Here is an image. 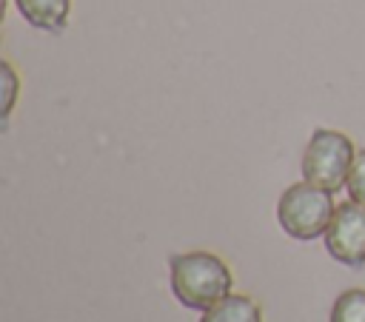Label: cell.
Listing matches in <instances>:
<instances>
[{
    "instance_id": "cell-1",
    "label": "cell",
    "mask_w": 365,
    "mask_h": 322,
    "mask_svg": "<svg viewBox=\"0 0 365 322\" xmlns=\"http://www.w3.org/2000/svg\"><path fill=\"white\" fill-rule=\"evenodd\" d=\"M231 285V271L217 254L188 251L171 256V291L185 308L205 311L222 296H228Z\"/></svg>"
},
{
    "instance_id": "cell-2",
    "label": "cell",
    "mask_w": 365,
    "mask_h": 322,
    "mask_svg": "<svg viewBox=\"0 0 365 322\" xmlns=\"http://www.w3.org/2000/svg\"><path fill=\"white\" fill-rule=\"evenodd\" d=\"M334 217L331 191L314 185V182H294L282 191L277 202V219L294 239H314L325 234L328 222Z\"/></svg>"
},
{
    "instance_id": "cell-3",
    "label": "cell",
    "mask_w": 365,
    "mask_h": 322,
    "mask_svg": "<svg viewBox=\"0 0 365 322\" xmlns=\"http://www.w3.org/2000/svg\"><path fill=\"white\" fill-rule=\"evenodd\" d=\"M354 157V145L342 131L317 128L302 154V177L334 194L348 182Z\"/></svg>"
},
{
    "instance_id": "cell-4",
    "label": "cell",
    "mask_w": 365,
    "mask_h": 322,
    "mask_svg": "<svg viewBox=\"0 0 365 322\" xmlns=\"http://www.w3.org/2000/svg\"><path fill=\"white\" fill-rule=\"evenodd\" d=\"M325 248L342 265H365V205L348 199L334 208V217L325 228Z\"/></svg>"
},
{
    "instance_id": "cell-5",
    "label": "cell",
    "mask_w": 365,
    "mask_h": 322,
    "mask_svg": "<svg viewBox=\"0 0 365 322\" xmlns=\"http://www.w3.org/2000/svg\"><path fill=\"white\" fill-rule=\"evenodd\" d=\"M17 11L31 23L34 28L43 31H63L71 14V0H14Z\"/></svg>"
},
{
    "instance_id": "cell-6",
    "label": "cell",
    "mask_w": 365,
    "mask_h": 322,
    "mask_svg": "<svg viewBox=\"0 0 365 322\" xmlns=\"http://www.w3.org/2000/svg\"><path fill=\"white\" fill-rule=\"evenodd\" d=\"M200 322H262V311L254 299L242 294H228L202 311Z\"/></svg>"
},
{
    "instance_id": "cell-7",
    "label": "cell",
    "mask_w": 365,
    "mask_h": 322,
    "mask_svg": "<svg viewBox=\"0 0 365 322\" xmlns=\"http://www.w3.org/2000/svg\"><path fill=\"white\" fill-rule=\"evenodd\" d=\"M331 322H365V288H348L334 299Z\"/></svg>"
},
{
    "instance_id": "cell-8",
    "label": "cell",
    "mask_w": 365,
    "mask_h": 322,
    "mask_svg": "<svg viewBox=\"0 0 365 322\" xmlns=\"http://www.w3.org/2000/svg\"><path fill=\"white\" fill-rule=\"evenodd\" d=\"M348 197L359 205H365V148L354 157V165H351V174H348Z\"/></svg>"
},
{
    "instance_id": "cell-9",
    "label": "cell",
    "mask_w": 365,
    "mask_h": 322,
    "mask_svg": "<svg viewBox=\"0 0 365 322\" xmlns=\"http://www.w3.org/2000/svg\"><path fill=\"white\" fill-rule=\"evenodd\" d=\"M0 74H3V117L11 114L14 100H17V74L11 68V63H0Z\"/></svg>"
}]
</instances>
